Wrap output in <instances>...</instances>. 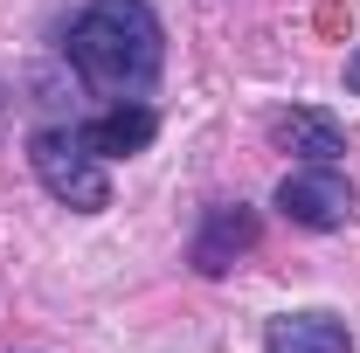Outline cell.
I'll return each instance as SVG.
<instances>
[{
  "instance_id": "obj_1",
  "label": "cell",
  "mask_w": 360,
  "mask_h": 353,
  "mask_svg": "<svg viewBox=\"0 0 360 353\" xmlns=\"http://www.w3.org/2000/svg\"><path fill=\"white\" fill-rule=\"evenodd\" d=\"M70 63L77 77L111 97H132L167 70V28L146 0H90L84 14L70 21Z\"/></svg>"
},
{
  "instance_id": "obj_2",
  "label": "cell",
  "mask_w": 360,
  "mask_h": 353,
  "mask_svg": "<svg viewBox=\"0 0 360 353\" xmlns=\"http://www.w3.org/2000/svg\"><path fill=\"white\" fill-rule=\"evenodd\" d=\"M28 167H35V180L63 208H77V215H104L111 208V174L97 167V153L77 139V125H42L28 139Z\"/></svg>"
},
{
  "instance_id": "obj_3",
  "label": "cell",
  "mask_w": 360,
  "mask_h": 353,
  "mask_svg": "<svg viewBox=\"0 0 360 353\" xmlns=\"http://www.w3.org/2000/svg\"><path fill=\"white\" fill-rule=\"evenodd\" d=\"M277 215L298 229H347L354 215V180L340 167H298L277 180Z\"/></svg>"
},
{
  "instance_id": "obj_4",
  "label": "cell",
  "mask_w": 360,
  "mask_h": 353,
  "mask_svg": "<svg viewBox=\"0 0 360 353\" xmlns=\"http://www.w3.org/2000/svg\"><path fill=\"white\" fill-rule=\"evenodd\" d=\"M250 250H257V215H250L243 201H222V208H208V215H201L194 250H187V257H194L201 277H222V270L236 264V257H250Z\"/></svg>"
},
{
  "instance_id": "obj_5",
  "label": "cell",
  "mask_w": 360,
  "mask_h": 353,
  "mask_svg": "<svg viewBox=\"0 0 360 353\" xmlns=\"http://www.w3.org/2000/svg\"><path fill=\"white\" fill-rule=\"evenodd\" d=\"M153 132H160V118H153V104H111V111H97V118H84L77 125V139H84L97 160H132V153H146L153 146Z\"/></svg>"
},
{
  "instance_id": "obj_6",
  "label": "cell",
  "mask_w": 360,
  "mask_h": 353,
  "mask_svg": "<svg viewBox=\"0 0 360 353\" xmlns=\"http://www.w3.org/2000/svg\"><path fill=\"white\" fill-rule=\"evenodd\" d=\"M264 353H354V333L333 312H284L264 326Z\"/></svg>"
},
{
  "instance_id": "obj_7",
  "label": "cell",
  "mask_w": 360,
  "mask_h": 353,
  "mask_svg": "<svg viewBox=\"0 0 360 353\" xmlns=\"http://www.w3.org/2000/svg\"><path fill=\"white\" fill-rule=\"evenodd\" d=\"M270 139L291 146V153H305L312 167H333V160L347 153V132H340L326 111H277V118H270Z\"/></svg>"
},
{
  "instance_id": "obj_8",
  "label": "cell",
  "mask_w": 360,
  "mask_h": 353,
  "mask_svg": "<svg viewBox=\"0 0 360 353\" xmlns=\"http://www.w3.org/2000/svg\"><path fill=\"white\" fill-rule=\"evenodd\" d=\"M347 90H360V49L347 56Z\"/></svg>"
}]
</instances>
